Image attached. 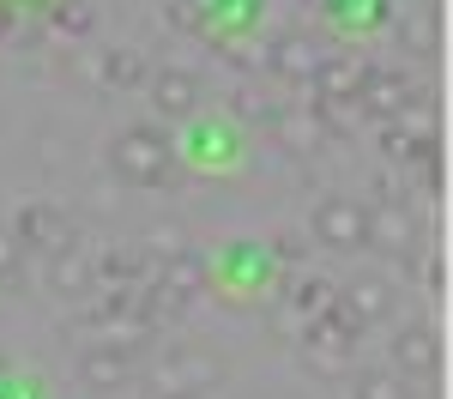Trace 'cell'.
<instances>
[{"label": "cell", "instance_id": "obj_22", "mask_svg": "<svg viewBox=\"0 0 453 399\" xmlns=\"http://www.w3.org/2000/svg\"><path fill=\"white\" fill-rule=\"evenodd\" d=\"M326 12L345 19V25H363V19L375 25V19H381V0H326Z\"/></svg>", "mask_w": 453, "mask_h": 399}, {"label": "cell", "instance_id": "obj_16", "mask_svg": "<svg viewBox=\"0 0 453 399\" xmlns=\"http://www.w3.org/2000/svg\"><path fill=\"white\" fill-rule=\"evenodd\" d=\"M97 79L104 85H145L151 67H145V55H134V49H109V55H97Z\"/></svg>", "mask_w": 453, "mask_h": 399}, {"label": "cell", "instance_id": "obj_8", "mask_svg": "<svg viewBox=\"0 0 453 399\" xmlns=\"http://www.w3.org/2000/svg\"><path fill=\"white\" fill-rule=\"evenodd\" d=\"M435 357H441V345H435V326H399L393 333V375H405V381H418V375H429L435 369Z\"/></svg>", "mask_w": 453, "mask_h": 399}, {"label": "cell", "instance_id": "obj_27", "mask_svg": "<svg viewBox=\"0 0 453 399\" xmlns=\"http://www.w3.org/2000/svg\"><path fill=\"white\" fill-rule=\"evenodd\" d=\"M31 6H49V0H31Z\"/></svg>", "mask_w": 453, "mask_h": 399}, {"label": "cell", "instance_id": "obj_9", "mask_svg": "<svg viewBox=\"0 0 453 399\" xmlns=\"http://www.w3.org/2000/svg\"><path fill=\"white\" fill-rule=\"evenodd\" d=\"M363 79H369V67H363L357 55H320V67H314L309 85L320 91V104H357Z\"/></svg>", "mask_w": 453, "mask_h": 399}, {"label": "cell", "instance_id": "obj_3", "mask_svg": "<svg viewBox=\"0 0 453 399\" xmlns=\"http://www.w3.org/2000/svg\"><path fill=\"white\" fill-rule=\"evenodd\" d=\"M151 321H157V303H151V296H140V290H127V285H115L104 303L91 309V326H97V333H109V339H140Z\"/></svg>", "mask_w": 453, "mask_h": 399}, {"label": "cell", "instance_id": "obj_23", "mask_svg": "<svg viewBox=\"0 0 453 399\" xmlns=\"http://www.w3.org/2000/svg\"><path fill=\"white\" fill-rule=\"evenodd\" d=\"M19 272V242H12V230H0V285Z\"/></svg>", "mask_w": 453, "mask_h": 399}, {"label": "cell", "instance_id": "obj_12", "mask_svg": "<svg viewBox=\"0 0 453 399\" xmlns=\"http://www.w3.org/2000/svg\"><path fill=\"white\" fill-rule=\"evenodd\" d=\"M211 381H218V369L206 357H194V351H170L157 363V394H200Z\"/></svg>", "mask_w": 453, "mask_h": 399}, {"label": "cell", "instance_id": "obj_26", "mask_svg": "<svg viewBox=\"0 0 453 399\" xmlns=\"http://www.w3.org/2000/svg\"><path fill=\"white\" fill-rule=\"evenodd\" d=\"M164 399H200V394H164Z\"/></svg>", "mask_w": 453, "mask_h": 399}, {"label": "cell", "instance_id": "obj_28", "mask_svg": "<svg viewBox=\"0 0 453 399\" xmlns=\"http://www.w3.org/2000/svg\"><path fill=\"white\" fill-rule=\"evenodd\" d=\"M0 363H6V357H0Z\"/></svg>", "mask_w": 453, "mask_h": 399}, {"label": "cell", "instance_id": "obj_17", "mask_svg": "<svg viewBox=\"0 0 453 399\" xmlns=\"http://www.w3.org/2000/svg\"><path fill=\"white\" fill-rule=\"evenodd\" d=\"M230 115H236V121H254V127H273V121H279V104H273L260 85H236V91H230Z\"/></svg>", "mask_w": 453, "mask_h": 399}, {"label": "cell", "instance_id": "obj_6", "mask_svg": "<svg viewBox=\"0 0 453 399\" xmlns=\"http://www.w3.org/2000/svg\"><path fill=\"white\" fill-rule=\"evenodd\" d=\"M127 375H134V345L127 339H104V345H85L79 351V381L97 387V394L127 387Z\"/></svg>", "mask_w": 453, "mask_h": 399}, {"label": "cell", "instance_id": "obj_13", "mask_svg": "<svg viewBox=\"0 0 453 399\" xmlns=\"http://www.w3.org/2000/svg\"><path fill=\"white\" fill-rule=\"evenodd\" d=\"M91 279H97V266H91V254L79 249V242H67V249L49 254V285L61 290V296H85Z\"/></svg>", "mask_w": 453, "mask_h": 399}, {"label": "cell", "instance_id": "obj_5", "mask_svg": "<svg viewBox=\"0 0 453 399\" xmlns=\"http://www.w3.org/2000/svg\"><path fill=\"white\" fill-rule=\"evenodd\" d=\"M145 91H151V109L164 121H194L200 115V79L188 67H157L145 79Z\"/></svg>", "mask_w": 453, "mask_h": 399}, {"label": "cell", "instance_id": "obj_4", "mask_svg": "<svg viewBox=\"0 0 453 399\" xmlns=\"http://www.w3.org/2000/svg\"><path fill=\"white\" fill-rule=\"evenodd\" d=\"M12 242L19 249H42V254H55V249H67L73 242V224L49 200H25L19 212H12Z\"/></svg>", "mask_w": 453, "mask_h": 399}, {"label": "cell", "instance_id": "obj_10", "mask_svg": "<svg viewBox=\"0 0 453 399\" xmlns=\"http://www.w3.org/2000/svg\"><path fill=\"white\" fill-rule=\"evenodd\" d=\"M369 249H387V254L418 249V218L405 212V200H381V206L369 212Z\"/></svg>", "mask_w": 453, "mask_h": 399}, {"label": "cell", "instance_id": "obj_21", "mask_svg": "<svg viewBox=\"0 0 453 399\" xmlns=\"http://www.w3.org/2000/svg\"><path fill=\"white\" fill-rule=\"evenodd\" d=\"M350 399H411V387L393 369H369V375H357V394Z\"/></svg>", "mask_w": 453, "mask_h": 399}, {"label": "cell", "instance_id": "obj_7", "mask_svg": "<svg viewBox=\"0 0 453 399\" xmlns=\"http://www.w3.org/2000/svg\"><path fill=\"white\" fill-rule=\"evenodd\" d=\"M411 104H418V91H411L405 73H375L369 67L363 91H357V109H363V115H381V121H399Z\"/></svg>", "mask_w": 453, "mask_h": 399}, {"label": "cell", "instance_id": "obj_25", "mask_svg": "<svg viewBox=\"0 0 453 399\" xmlns=\"http://www.w3.org/2000/svg\"><path fill=\"white\" fill-rule=\"evenodd\" d=\"M12 31V6H6V0H0V36Z\"/></svg>", "mask_w": 453, "mask_h": 399}, {"label": "cell", "instance_id": "obj_20", "mask_svg": "<svg viewBox=\"0 0 453 399\" xmlns=\"http://www.w3.org/2000/svg\"><path fill=\"white\" fill-rule=\"evenodd\" d=\"M91 266H104L109 285H134L145 272V254L140 249H104V260H91Z\"/></svg>", "mask_w": 453, "mask_h": 399}, {"label": "cell", "instance_id": "obj_24", "mask_svg": "<svg viewBox=\"0 0 453 399\" xmlns=\"http://www.w3.org/2000/svg\"><path fill=\"white\" fill-rule=\"evenodd\" d=\"M273 249H279V260H303V249H296V236H279Z\"/></svg>", "mask_w": 453, "mask_h": 399}, {"label": "cell", "instance_id": "obj_14", "mask_svg": "<svg viewBox=\"0 0 453 399\" xmlns=\"http://www.w3.org/2000/svg\"><path fill=\"white\" fill-rule=\"evenodd\" d=\"M200 290H206V266H200V254L175 249V254H170V266H164V290H157V296L181 309V303H194Z\"/></svg>", "mask_w": 453, "mask_h": 399}, {"label": "cell", "instance_id": "obj_19", "mask_svg": "<svg viewBox=\"0 0 453 399\" xmlns=\"http://www.w3.org/2000/svg\"><path fill=\"white\" fill-rule=\"evenodd\" d=\"M91 19H97L91 0H49V25H55L61 36H85V31H91Z\"/></svg>", "mask_w": 453, "mask_h": 399}, {"label": "cell", "instance_id": "obj_1", "mask_svg": "<svg viewBox=\"0 0 453 399\" xmlns=\"http://www.w3.org/2000/svg\"><path fill=\"white\" fill-rule=\"evenodd\" d=\"M109 157H115V176L140 181V188H157V181H170V170H175V145L164 140L157 127H127Z\"/></svg>", "mask_w": 453, "mask_h": 399}, {"label": "cell", "instance_id": "obj_18", "mask_svg": "<svg viewBox=\"0 0 453 399\" xmlns=\"http://www.w3.org/2000/svg\"><path fill=\"white\" fill-rule=\"evenodd\" d=\"M273 134H279L290 151H314V140H320V121H314V109H279V121H273Z\"/></svg>", "mask_w": 453, "mask_h": 399}, {"label": "cell", "instance_id": "obj_15", "mask_svg": "<svg viewBox=\"0 0 453 399\" xmlns=\"http://www.w3.org/2000/svg\"><path fill=\"white\" fill-rule=\"evenodd\" d=\"M339 309H345L350 321H387V309H393V290H387V279H357V285L339 296Z\"/></svg>", "mask_w": 453, "mask_h": 399}, {"label": "cell", "instance_id": "obj_2", "mask_svg": "<svg viewBox=\"0 0 453 399\" xmlns=\"http://www.w3.org/2000/svg\"><path fill=\"white\" fill-rule=\"evenodd\" d=\"M314 242L320 249H339V254L369 249V212L357 200H345V194H326L314 206Z\"/></svg>", "mask_w": 453, "mask_h": 399}, {"label": "cell", "instance_id": "obj_11", "mask_svg": "<svg viewBox=\"0 0 453 399\" xmlns=\"http://www.w3.org/2000/svg\"><path fill=\"white\" fill-rule=\"evenodd\" d=\"M314 67H320V42H309V36H273V49H266V73L273 79H296V85H309Z\"/></svg>", "mask_w": 453, "mask_h": 399}]
</instances>
